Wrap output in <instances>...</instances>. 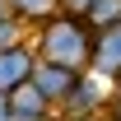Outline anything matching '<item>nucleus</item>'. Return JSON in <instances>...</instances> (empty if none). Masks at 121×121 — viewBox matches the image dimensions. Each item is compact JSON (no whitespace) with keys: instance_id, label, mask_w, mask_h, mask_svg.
<instances>
[{"instance_id":"f257e3e1","label":"nucleus","mask_w":121,"mask_h":121,"mask_svg":"<svg viewBox=\"0 0 121 121\" xmlns=\"http://www.w3.org/2000/svg\"><path fill=\"white\" fill-rule=\"evenodd\" d=\"M93 23L84 14H65L56 9L51 19L33 23V51L37 60H56V65H70V70H89V56H93Z\"/></svg>"},{"instance_id":"f03ea898","label":"nucleus","mask_w":121,"mask_h":121,"mask_svg":"<svg viewBox=\"0 0 121 121\" xmlns=\"http://www.w3.org/2000/svg\"><path fill=\"white\" fill-rule=\"evenodd\" d=\"M107 107V79H98L93 70H79L75 84L65 89V98L56 103V121H70V117H103Z\"/></svg>"},{"instance_id":"7ed1b4c3","label":"nucleus","mask_w":121,"mask_h":121,"mask_svg":"<svg viewBox=\"0 0 121 121\" xmlns=\"http://www.w3.org/2000/svg\"><path fill=\"white\" fill-rule=\"evenodd\" d=\"M33 65H37L33 42L5 47V51H0V93H14L19 84H28V79H33Z\"/></svg>"},{"instance_id":"20e7f679","label":"nucleus","mask_w":121,"mask_h":121,"mask_svg":"<svg viewBox=\"0 0 121 121\" xmlns=\"http://www.w3.org/2000/svg\"><path fill=\"white\" fill-rule=\"evenodd\" d=\"M89 70L98 79H112L121 70V23H107V28L93 33V56H89Z\"/></svg>"},{"instance_id":"39448f33","label":"nucleus","mask_w":121,"mask_h":121,"mask_svg":"<svg viewBox=\"0 0 121 121\" xmlns=\"http://www.w3.org/2000/svg\"><path fill=\"white\" fill-rule=\"evenodd\" d=\"M75 75H79V70H70V65H56V60H37V65H33V79H28V84L42 93L51 107H56L60 98H65V89L75 84Z\"/></svg>"},{"instance_id":"423d86ee","label":"nucleus","mask_w":121,"mask_h":121,"mask_svg":"<svg viewBox=\"0 0 121 121\" xmlns=\"http://www.w3.org/2000/svg\"><path fill=\"white\" fill-rule=\"evenodd\" d=\"M5 98H9V121H56V107L47 103L33 84H19V89L5 93Z\"/></svg>"},{"instance_id":"0eeeda50","label":"nucleus","mask_w":121,"mask_h":121,"mask_svg":"<svg viewBox=\"0 0 121 121\" xmlns=\"http://www.w3.org/2000/svg\"><path fill=\"white\" fill-rule=\"evenodd\" d=\"M5 9L33 28V23H42V19H51V14H56V0H5Z\"/></svg>"},{"instance_id":"6e6552de","label":"nucleus","mask_w":121,"mask_h":121,"mask_svg":"<svg viewBox=\"0 0 121 121\" xmlns=\"http://www.w3.org/2000/svg\"><path fill=\"white\" fill-rule=\"evenodd\" d=\"M93 28H107V23H121V0H89V9H84Z\"/></svg>"},{"instance_id":"1a4fd4ad","label":"nucleus","mask_w":121,"mask_h":121,"mask_svg":"<svg viewBox=\"0 0 121 121\" xmlns=\"http://www.w3.org/2000/svg\"><path fill=\"white\" fill-rule=\"evenodd\" d=\"M28 37H33V28L23 23V19H14V14H0V51H5V47L28 42Z\"/></svg>"},{"instance_id":"9d476101","label":"nucleus","mask_w":121,"mask_h":121,"mask_svg":"<svg viewBox=\"0 0 121 121\" xmlns=\"http://www.w3.org/2000/svg\"><path fill=\"white\" fill-rule=\"evenodd\" d=\"M107 121H121V89H107V107H103Z\"/></svg>"},{"instance_id":"9b49d317","label":"nucleus","mask_w":121,"mask_h":121,"mask_svg":"<svg viewBox=\"0 0 121 121\" xmlns=\"http://www.w3.org/2000/svg\"><path fill=\"white\" fill-rule=\"evenodd\" d=\"M56 9H65V14H84L89 0H56Z\"/></svg>"},{"instance_id":"f8f14e48","label":"nucleus","mask_w":121,"mask_h":121,"mask_svg":"<svg viewBox=\"0 0 121 121\" xmlns=\"http://www.w3.org/2000/svg\"><path fill=\"white\" fill-rule=\"evenodd\" d=\"M0 121H9V98L0 93Z\"/></svg>"},{"instance_id":"ddd939ff","label":"nucleus","mask_w":121,"mask_h":121,"mask_svg":"<svg viewBox=\"0 0 121 121\" xmlns=\"http://www.w3.org/2000/svg\"><path fill=\"white\" fill-rule=\"evenodd\" d=\"M107 89H121V70H117V75H112V79H107Z\"/></svg>"},{"instance_id":"4468645a","label":"nucleus","mask_w":121,"mask_h":121,"mask_svg":"<svg viewBox=\"0 0 121 121\" xmlns=\"http://www.w3.org/2000/svg\"><path fill=\"white\" fill-rule=\"evenodd\" d=\"M70 121H107V117H70Z\"/></svg>"},{"instance_id":"2eb2a0df","label":"nucleus","mask_w":121,"mask_h":121,"mask_svg":"<svg viewBox=\"0 0 121 121\" xmlns=\"http://www.w3.org/2000/svg\"><path fill=\"white\" fill-rule=\"evenodd\" d=\"M0 14H9V9H5V0H0Z\"/></svg>"}]
</instances>
